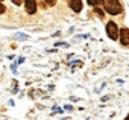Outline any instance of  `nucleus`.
<instances>
[{"mask_svg": "<svg viewBox=\"0 0 129 120\" xmlns=\"http://www.w3.org/2000/svg\"><path fill=\"white\" fill-rule=\"evenodd\" d=\"M24 63V58H18V63L17 64H23Z\"/></svg>", "mask_w": 129, "mask_h": 120, "instance_id": "f8f14e48", "label": "nucleus"}, {"mask_svg": "<svg viewBox=\"0 0 129 120\" xmlns=\"http://www.w3.org/2000/svg\"><path fill=\"white\" fill-rule=\"evenodd\" d=\"M120 43L121 46H129V29L127 27L120 29Z\"/></svg>", "mask_w": 129, "mask_h": 120, "instance_id": "7ed1b4c3", "label": "nucleus"}, {"mask_svg": "<svg viewBox=\"0 0 129 120\" xmlns=\"http://www.w3.org/2000/svg\"><path fill=\"white\" fill-rule=\"evenodd\" d=\"M12 2H14L15 5H21V2H23V0H12Z\"/></svg>", "mask_w": 129, "mask_h": 120, "instance_id": "9b49d317", "label": "nucleus"}, {"mask_svg": "<svg viewBox=\"0 0 129 120\" xmlns=\"http://www.w3.org/2000/svg\"><path fill=\"white\" fill-rule=\"evenodd\" d=\"M55 46H56V47H59V46H62V47H67L69 44H67V43H61V41H58V43H56Z\"/></svg>", "mask_w": 129, "mask_h": 120, "instance_id": "1a4fd4ad", "label": "nucleus"}, {"mask_svg": "<svg viewBox=\"0 0 129 120\" xmlns=\"http://www.w3.org/2000/svg\"><path fill=\"white\" fill-rule=\"evenodd\" d=\"M70 8L75 12H81L82 11V0H70Z\"/></svg>", "mask_w": 129, "mask_h": 120, "instance_id": "39448f33", "label": "nucleus"}, {"mask_svg": "<svg viewBox=\"0 0 129 120\" xmlns=\"http://www.w3.org/2000/svg\"><path fill=\"white\" fill-rule=\"evenodd\" d=\"M126 120H129V114H127V117H126Z\"/></svg>", "mask_w": 129, "mask_h": 120, "instance_id": "4468645a", "label": "nucleus"}, {"mask_svg": "<svg viewBox=\"0 0 129 120\" xmlns=\"http://www.w3.org/2000/svg\"><path fill=\"white\" fill-rule=\"evenodd\" d=\"M27 38H29V37H27L26 34H17V35H15V40H20V41H26Z\"/></svg>", "mask_w": 129, "mask_h": 120, "instance_id": "0eeeda50", "label": "nucleus"}, {"mask_svg": "<svg viewBox=\"0 0 129 120\" xmlns=\"http://www.w3.org/2000/svg\"><path fill=\"white\" fill-rule=\"evenodd\" d=\"M87 3L91 6H99L100 3H103V0H87Z\"/></svg>", "mask_w": 129, "mask_h": 120, "instance_id": "423d86ee", "label": "nucleus"}, {"mask_svg": "<svg viewBox=\"0 0 129 120\" xmlns=\"http://www.w3.org/2000/svg\"><path fill=\"white\" fill-rule=\"evenodd\" d=\"M24 8H26V12L32 15L37 12V2L35 0H24Z\"/></svg>", "mask_w": 129, "mask_h": 120, "instance_id": "20e7f679", "label": "nucleus"}, {"mask_svg": "<svg viewBox=\"0 0 129 120\" xmlns=\"http://www.w3.org/2000/svg\"><path fill=\"white\" fill-rule=\"evenodd\" d=\"M55 112H58V114L61 112V114H62V109H61V108H55Z\"/></svg>", "mask_w": 129, "mask_h": 120, "instance_id": "ddd939ff", "label": "nucleus"}, {"mask_svg": "<svg viewBox=\"0 0 129 120\" xmlns=\"http://www.w3.org/2000/svg\"><path fill=\"white\" fill-rule=\"evenodd\" d=\"M94 14H97V15H99L100 18H102V17L105 15V14H103V11H102V9H99V8H96V9H94Z\"/></svg>", "mask_w": 129, "mask_h": 120, "instance_id": "6e6552de", "label": "nucleus"}, {"mask_svg": "<svg viewBox=\"0 0 129 120\" xmlns=\"http://www.w3.org/2000/svg\"><path fill=\"white\" fill-rule=\"evenodd\" d=\"M44 2H46L47 5H50V6H53V5H55V2H56V0H44Z\"/></svg>", "mask_w": 129, "mask_h": 120, "instance_id": "9d476101", "label": "nucleus"}, {"mask_svg": "<svg viewBox=\"0 0 129 120\" xmlns=\"http://www.w3.org/2000/svg\"><path fill=\"white\" fill-rule=\"evenodd\" d=\"M106 34H108V37H109L112 41L118 40V34H120V31L117 29V24H115L114 21H108V23H106Z\"/></svg>", "mask_w": 129, "mask_h": 120, "instance_id": "f03ea898", "label": "nucleus"}, {"mask_svg": "<svg viewBox=\"0 0 129 120\" xmlns=\"http://www.w3.org/2000/svg\"><path fill=\"white\" fill-rule=\"evenodd\" d=\"M105 11L109 15H118V14H121L123 8H121V3L118 0H106L105 2Z\"/></svg>", "mask_w": 129, "mask_h": 120, "instance_id": "f257e3e1", "label": "nucleus"}]
</instances>
